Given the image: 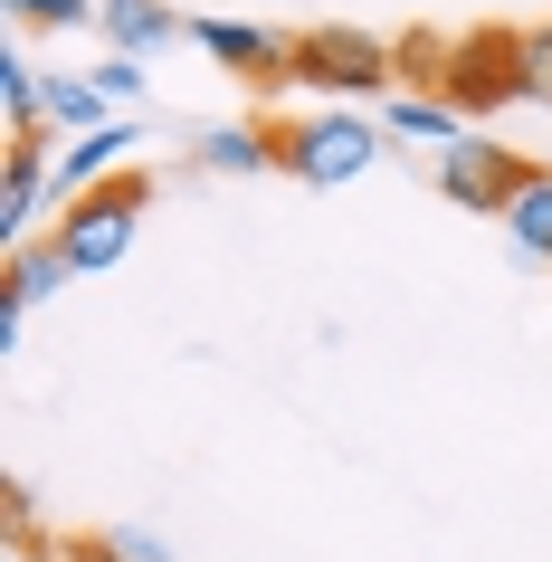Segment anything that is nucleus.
<instances>
[{"instance_id": "f8f14e48", "label": "nucleus", "mask_w": 552, "mask_h": 562, "mask_svg": "<svg viewBox=\"0 0 552 562\" xmlns=\"http://www.w3.org/2000/svg\"><path fill=\"white\" fill-rule=\"evenodd\" d=\"M381 124H391L401 144H438V153L466 134V115L448 105V95H391V105H381Z\"/></svg>"}, {"instance_id": "20e7f679", "label": "nucleus", "mask_w": 552, "mask_h": 562, "mask_svg": "<svg viewBox=\"0 0 552 562\" xmlns=\"http://www.w3.org/2000/svg\"><path fill=\"white\" fill-rule=\"evenodd\" d=\"M533 172H543V162H523V153L495 144V134H458V144L438 153V191H448V210H476V220H505Z\"/></svg>"}, {"instance_id": "f03ea898", "label": "nucleus", "mask_w": 552, "mask_h": 562, "mask_svg": "<svg viewBox=\"0 0 552 562\" xmlns=\"http://www.w3.org/2000/svg\"><path fill=\"white\" fill-rule=\"evenodd\" d=\"M144 210H153V181L144 172H115L105 191H87V201L58 210V258L77 267V277H105V267L134 258V238H144Z\"/></svg>"}, {"instance_id": "dca6fc26", "label": "nucleus", "mask_w": 552, "mask_h": 562, "mask_svg": "<svg viewBox=\"0 0 552 562\" xmlns=\"http://www.w3.org/2000/svg\"><path fill=\"white\" fill-rule=\"evenodd\" d=\"M10 20H20V30H95L105 0H10Z\"/></svg>"}, {"instance_id": "6ab92c4d", "label": "nucleus", "mask_w": 552, "mask_h": 562, "mask_svg": "<svg viewBox=\"0 0 552 562\" xmlns=\"http://www.w3.org/2000/svg\"><path fill=\"white\" fill-rule=\"evenodd\" d=\"M0 10H10V0H0Z\"/></svg>"}, {"instance_id": "39448f33", "label": "nucleus", "mask_w": 552, "mask_h": 562, "mask_svg": "<svg viewBox=\"0 0 552 562\" xmlns=\"http://www.w3.org/2000/svg\"><path fill=\"white\" fill-rule=\"evenodd\" d=\"M448 105L458 115H505V105H523V30H466L458 48H448Z\"/></svg>"}, {"instance_id": "2eb2a0df", "label": "nucleus", "mask_w": 552, "mask_h": 562, "mask_svg": "<svg viewBox=\"0 0 552 562\" xmlns=\"http://www.w3.org/2000/svg\"><path fill=\"white\" fill-rule=\"evenodd\" d=\"M391 58H401V95H419V87H438V77H448V38H438V30H409Z\"/></svg>"}, {"instance_id": "9d476101", "label": "nucleus", "mask_w": 552, "mask_h": 562, "mask_svg": "<svg viewBox=\"0 0 552 562\" xmlns=\"http://www.w3.org/2000/svg\"><path fill=\"white\" fill-rule=\"evenodd\" d=\"M95 30L115 38V58H144V48H162V38L191 30V10H162V0H105V20Z\"/></svg>"}, {"instance_id": "0eeeda50", "label": "nucleus", "mask_w": 552, "mask_h": 562, "mask_svg": "<svg viewBox=\"0 0 552 562\" xmlns=\"http://www.w3.org/2000/svg\"><path fill=\"white\" fill-rule=\"evenodd\" d=\"M58 201V162H48V134H30V144H0V238L10 248H30L38 210Z\"/></svg>"}, {"instance_id": "9b49d317", "label": "nucleus", "mask_w": 552, "mask_h": 562, "mask_svg": "<svg viewBox=\"0 0 552 562\" xmlns=\"http://www.w3.org/2000/svg\"><path fill=\"white\" fill-rule=\"evenodd\" d=\"M505 248L533 258V267H552V172H533L515 191V210H505Z\"/></svg>"}, {"instance_id": "ddd939ff", "label": "nucleus", "mask_w": 552, "mask_h": 562, "mask_svg": "<svg viewBox=\"0 0 552 562\" xmlns=\"http://www.w3.org/2000/svg\"><path fill=\"white\" fill-rule=\"evenodd\" d=\"M77 277V267L58 258V238H30V248H10V305H48Z\"/></svg>"}, {"instance_id": "7ed1b4c3", "label": "nucleus", "mask_w": 552, "mask_h": 562, "mask_svg": "<svg viewBox=\"0 0 552 562\" xmlns=\"http://www.w3.org/2000/svg\"><path fill=\"white\" fill-rule=\"evenodd\" d=\"M295 87H324L334 105H352V95H381L391 105L401 58H391V38L352 30V20H324V30H295Z\"/></svg>"}, {"instance_id": "4468645a", "label": "nucleus", "mask_w": 552, "mask_h": 562, "mask_svg": "<svg viewBox=\"0 0 552 562\" xmlns=\"http://www.w3.org/2000/svg\"><path fill=\"white\" fill-rule=\"evenodd\" d=\"M67 562H172V543L144 533V525H95V533L67 543Z\"/></svg>"}, {"instance_id": "1a4fd4ad", "label": "nucleus", "mask_w": 552, "mask_h": 562, "mask_svg": "<svg viewBox=\"0 0 552 562\" xmlns=\"http://www.w3.org/2000/svg\"><path fill=\"white\" fill-rule=\"evenodd\" d=\"M124 153H134V124H105V134H87V144H67V162H58V210L87 201V191H105Z\"/></svg>"}, {"instance_id": "a211bd4d", "label": "nucleus", "mask_w": 552, "mask_h": 562, "mask_svg": "<svg viewBox=\"0 0 552 562\" xmlns=\"http://www.w3.org/2000/svg\"><path fill=\"white\" fill-rule=\"evenodd\" d=\"M95 87H105L115 115H124V105H144V58H105V67H95Z\"/></svg>"}, {"instance_id": "6e6552de", "label": "nucleus", "mask_w": 552, "mask_h": 562, "mask_svg": "<svg viewBox=\"0 0 552 562\" xmlns=\"http://www.w3.org/2000/svg\"><path fill=\"white\" fill-rule=\"evenodd\" d=\"M201 162L210 172H286V124H258V115L201 124Z\"/></svg>"}, {"instance_id": "423d86ee", "label": "nucleus", "mask_w": 552, "mask_h": 562, "mask_svg": "<svg viewBox=\"0 0 552 562\" xmlns=\"http://www.w3.org/2000/svg\"><path fill=\"white\" fill-rule=\"evenodd\" d=\"M181 38H201L210 58L229 67V77H248V87H286V77H295V38H286V30H258V20L191 10V30H181Z\"/></svg>"}, {"instance_id": "f3484780", "label": "nucleus", "mask_w": 552, "mask_h": 562, "mask_svg": "<svg viewBox=\"0 0 552 562\" xmlns=\"http://www.w3.org/2000/svg\"><path fill=\"white\" fill-rule=\"evenodd\" d=\"M523 105H552V30H523Z\"/></svg>"}, {"instance_id": "f257e3e1", "label": "nucleus", "mask_w": 552, "mask_h": 562, "mask_svg": "<svg viewBox=\"0 0 552 562\" xmlns=\"http://www.w3.org/2000/svg\"><path fill=\"white\" fill-rule=\"evenodd\" d=\"M391 153V124L362 115V105H315V115L286 124V172L305 181V191H343V181H362Z\"/></svg>"}]
</instances>
